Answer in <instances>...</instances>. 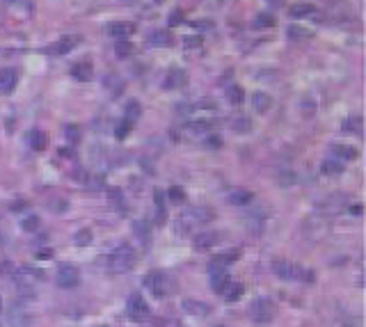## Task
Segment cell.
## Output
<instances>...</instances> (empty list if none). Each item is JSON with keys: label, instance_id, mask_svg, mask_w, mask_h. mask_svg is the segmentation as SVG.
<instances>
[{"label": "cell", "instance_id": "7c38bea8", "mask_svg": "<svg viewBox=\"0 0 366 327\" xmlns=\"http://www.w3.org/2000/svg\"><path fill=\"white\" fill-rule=\"evenodd\" d=\"M316 14V7L311 5V3H293L291 7H288V16L291 19H307V16H314Z\"/></svg>", "mask_w": 366, "mask_h": 327}, {"label": "cell", "instance_id": "ab89813d", "mask_svg": "<svg viewBox=\"0 0 366 327\" xmlns=\"http://www.w3.org/2000/svg\"><path fill=\"white\" fill-rule=\"evenodd\" d=\"M67 140H69L71 144H76L78 140H80V130H78L73 124H69V126H67Z\"/></svg>", "mask_w": 366, "mask_h": 327}, {"label": "cell", "instance_id": "f6af8a7d", "mask_svg": "<svg viewBox=\"0 0 366 327\" xmlns=\"http://www.w3.org/2000/svg\"><path fill=\"white\" fill-rule=\"evenodd\" d=\"M279 179H282V181H279V183H282V185H288V183H293V179H295V174H282V176H279Z\"/></svg>", "mask_w": 366, "mask_h": 327}, {"label": "cell", "instance_id": "603a6c76", "mask_svg": "<svg viewBox=\"0 0 366 327\" xmlns=\"http://www.w3.org/2000/svg\"><path fill=\"white\" fill-rule=\"evenodd\" d=\"M133 231H135V236H137V240L140 243H146L149 240V236H151V226H149V222L146 220H133Z\"/></svg>", "mask_w": 366, "mask_h": 327}, {"label": "cell", "instance_id": "f907efd6", "mask_svg": "<svg viewBox=\"0 0 366 327\" xmlns=\"http://www.w3.org/2000/svg\"><path fill=\"white\" fill-rule=\"evenodd\" d=\"M101 327H105V325H101Z\"/></svg>", "mask_w": 366, "mask_h": 327}, {"label": "cell", "instance_id": "d590c367", "mask_svg": "<svg viewBox=\"0 0 366 327\" xmlns=\"http://www.w3.org/2000/svg\"><path fill=\"white\" fill-rule=\"evenodd\" d=\"M131 53H133V44L131 42H117V46H114V55H117L119 60L128 57Z\"/></svg>", "mask_w": 366, "mask_h": 327}, {"label": "cell", "instance_id": "4fadbf2b", "mask_svg": "<svg viewBox=\"0 0 366 327\" xmlns=\"http://www.w3.org/2000/svg\"><path fill=\"white\" fill-rule=\"evenodd\" d=\"M71 76L80 83H87V80L94 78V67H92V62H78V64L71 67Z\"/></svg>", "mask_w": 366, "mask_h": 327}, {"label": "cell", "instance_id": "8992f818", "mask_svg": "<svg viewBox=\"0 0 366 327\" xmlns=\"http://www.w3.org/2000/svg\"><path fill=\"white\" fill-rule=\"evenodd\" d=\"M137 32V25L133 21H114V23L108 25V35L117 42H128L133 35Z\"/></svg>", "mask_w": 366, "mask_h": 327}, {"label": "cell", "instance_id": "2e32d148", "mask_svg": "<svg viewBox=\"0 0 366 327\" xmlns=\"http://www.w3.org/2000/svg\"><path fill=\"white\" fill-rule=\"evenodd\" d=\"M183 311L186 313H192V316H208L210 313V307L206 302H197V300H183Z\"/></svg>", "mask_w": 366, "mask_h": 327}, {"label": "cell", "instance_id": "6da1fadb", "mask_svg": "<svg viewBox=\"0 0 366 327\" xmlns=\"http://www.w3.org/2000/svg\"><path fill=\"white\" fill-rule=\"evenodd\" d=\"M135 261H137L135 249H133L131 245L121 243L112 249V254H110V258H108V266L112 272H126L135 266Z\"/></svg>", "mask_w": 366, "mask_h": 327}, {"label": "cell", "instance_id": "30bf717a", "mask_svg": "<svg viewBox=\"0 0 366 327\" xmlns=\"http://www.w3.org/2000/svg\"><path fill=\"white\" fill-rule=\"evenodd\" d=\"M18 85V71L16 69H3L0 71V94H12Z\"/></svg>", "mask_w": 366, "mask_h": 327}, {"label": "cell", "instance_id": "d6986e66", "mask_svg": "<svg viewBox=\"0 0 366 327\" xmlns=\"http://www.w3.org/2000/svg\"><path fill=\"white\" fill-rule=\"evenodd\" d=\"M252 108H254L259 115H265V112L272 108V99H270L268 94H263V92H256L254 96H252Z\"/></svg>", "mask_w": 366, "mask_h": 327}, {"label": "cell", "instance_id": "bcb514c9", "mask_svg": "<svg viewBox=\"0 0 366 327\" xmlns=\"http://www.w3.org/2000/svg\"><path fill=\"white\" fill-rule=\"evenodd\" d=\"M361 211H364V208H361V206H357V204H355V206H350V208H348V213H352V215H361Z\"/></svg>", "mask_w": 366, "mask_h": 327}, {"label": "cell", "instance_id": "f1b7e54d", "mask_svg": "<svg viewBox=\"0 0 366 327\" xmlns=\"http://www.w3.org/2000/svg\"><path fill=\"white\" fill-rule=\"evenodd\" d=\"M227 284H229V275H227V272L210 275V288H213L215 293H222V290L227 288Z\"/></svg>", "mask_w": 366, "mask_h": 327}, {"label": "cell", "instance_id": "7bdbcfd3", "mask_svg": "<svg viewBox=\"0 0 366 327\" xmlns=\"http://www.w3.org/2000/svg\"><path fill=\"white\" fill-rule=\"evenodd\" d=\"M37 258H50L53 256V249H48V247H44V249H37V254H35Z\"/></svg>", "mask_w": 366, "mask_h": 327}, {"label": "cell", "instance_id": "44dd1931", "mask_svg": "<svg viewBox=\"0 0 366 327\" xmlns=\"http://www.w3.org/2000/svg\"><path fill=\"white\" fill-rule=\"evenodd\" d=\"M231 130L233 133H250L252 130V121H250V117H245V115H236V117H231Z\"/></svg>", "mask_w": 366, "mask_h": 327}, {"label": "cell", "instance_id": "7402d4cb", "mask_svg": "<svg viewBox=\"0 0 366 327\" xmlns=\"http://www.w3.org/2000/svg\"><path fill=\"white\" fill-rule=\"evenodd\" d=\"M320 172L327 174V176H337V174H341L343 172V162L337 160V158H325L323 165H320Z\"/></svg>", "mask_w": 366, "mask_h": 327}, {"label": "cell", "instance_id": "ac0fdd59", "mask_svg": "<svg viewBox=\"0 0 366 327\" xmlns=\"http://www.w3.org/2000/svg\"><path fill=\"white\" fill-rule=\"evenodd\" d=\"M252 199H254V194H252L250 190H245V188L231 190V192H229V204H231V206H247Z\"/></svg>", "mask_w": 366, "mask_h": 327}, {"label": "cell", "instance_id": "5bb4252c", "mask_svg": "<svg viewBox=\"0 0 366 327\" xmlns=\"http://www.w3.org/2000/svg\"><path fill=\"white\" fill-rule=\"evenodd\" d=\"M103 87L108 89V94L112 99H117L119 94L124 92V87H126V83H124L121 78H119L117 74H110V76H105V80H103Z\"/></svg>", "mask_w": 366, "mask_h": 327}, {"label": "cell", "instance_id": "60d3db41", "mask_svg": "<svg viewBox=\"0 0 366 327\" xmlns=\"http://www.w3.org/2000/svg\"><path fill=\"white\" fill-rule=\"evenodd\" d=\"M206 147L208 149H220L222 147V138H220V135H208V138H206Z\"/></svg>", "mask_w": 366, "mask_h": 327}, {"label": "cell", "instance_id": "d4e9b609", "mask_svg": "<svg viewBox=\"0 0 366 327\" xmlns=\"http://www.w3.org/2000/svg\"><path fill=\"white\" fill-rule=\"evenodd\" d=\"M220 243V234H199V236H195V247H213V245H218Z\"/></svg>", "mask_w": 366, "mask_h": 327}, {"label": "cell", "instance_id": "277c9868", "mask_svg": "<svg viewBox=\"0 0 366 327\" xmlns=\"http://www.w3.org/2000/svg\"><path fill=\"white\" fill-rule=\"evenodd\" d=\"M126 313H128L131 320L142 322V320H146V318L151 316V309H149V304L144 302L142 295H133V298L128 300V304H126Z\"/></svg>", "mask_w": 366, "mask_h": 327}, {"label": "cell", "instance_id": "ba28073f", "mask_svg": "<svg viewBox=\"0 0 366 327\" xmlns=\"http://www.w3.org/2000/svg\"><path fill=\"white\" fill-rule=\"evenodd\" d=\"M272 270H274V275L282 277V279H300L302 268H297V266H293V263L279 258V261H272Z\"/></svg>", "mask_w": 366, "mask_h": 327}, {"label": "cell", "instance_id": "5b68a950", "mask_svg": "<svg viewBox=\"0 0 366 327\" xmlns=\"http://www.w3.org/2000/svg\"><path fill=\"white\" fill-rule=\"evenodd\" d=\"M215 217L213 208H206V206H195L190 211H186L181 215V222L186 226H192V224H204V222H210Z\"/></svg>", "mask_w": 366, "mask_h": 327}, {"label": "cell", "instance_id": "836d02e7", "mask_svg": "<svg viewBox=\"0 0 366 327\" xmlns=\"http://www.w3.org/2000/svg\"><path fill=\"white\" fill-rule=\"evenodd\" d=\"M21 229H23V231H27V234L37 231V229H39V217H37V215H27V217H23V220H21Z\"/></svg>", "mask_w": 366, "mask_h": 327}, {"label": "cell", "instance_id": "9c48e42d", "mask_svg": "<svg viewBox=\"0 0 366 327\" xmlns=\"http://www.w3.org/2000/svg\"><path fill=\"white\" fill-rule=\"evenodd\" d=\"M188 83V74L183 69H169L167 71V76H165V80H163V89H181L183 85Z\"/></svg>", "mask_w": 366, "mask_h": 327}, {"label": "cell", "instance_id": "7a4b0ae2", "mask_svg": "<svg viewBox=\"0 0 366 327\" xmlns=\"http://www.w3.org/2000/svg\"><path fill=\"white\" fill-rule=\"evenodd\" d=\"M247 311H250L252 322H256V325H270V322L274 320V316H277V307H274V302L270 298L252 300Z\"/></svg>", "mask_w": 366, "mask_h": 327}, {"label": "cell", "instance_id": "b9f144b4", "mask_svg": "<svg viewBox=\"0 0 366 327\" xmlns=\"http://www.w3.org/2000/svg\"><path fill=\"white\" fill-rule=\"evenodd\" d=\"M201 44H204V37H201V35L186 39V48H197V46H201Z\"/></svg>", "mask_w": 366, "mask_h": 327}, {"label": "cell", "instance_id": "484cf974", "mask_svg": "<svg viewBox=\"0 0 366 327\" xmlns=\"http://www.w3.org/2000/svg\"><path fill=\"white\" fill-rule=\"evenodd\" d=\"M227 101L231 103V106H242V101H245V89H242L240 85L227 87Z\"/></svg>", "mask_w": 366, "mask_h": 327}, {"label": "cell", "instance_id": "c3c4849f", "mask_svg": "<svg viewBox=\"0 0 366 327\" xmlns=\"http://www.w3.org/2000/svg\"><path fill=\"white\" fill-rule=\"evenodd\" d=\"M124 3H131V0H124Z\"/></svg>", "mask_w": 366, "mask_h": 327}, {"label": "cell", "instance_id": "7dc6e473", "mask_svg": "<svg viewBox=\"0 0 366 327\" xmlns=\"http://www.w3.org/2000/svg\"><path fill=\"white\" fill-rule=\"evenodd\" d=\"M156 3H163V0H156Z\"/></svg>", "mask_w": 366, "mask_h": 327}, {"label": "cell", "instance_id": "4dcf8cb0", "mask_svg": "<svg viewBox=\"0 0 366 327\" xmlns=\"http://www.w3.org/2000/svg\"><path fill=\"white\" fill-rule=\"evenodd\" d=\"M131 130H133V124H131V121L121 119L117 126H114V138H117V140H126L128 135H131Z\"/></svg>", "mask_w": 366, "mask_h": 327}, {"label": "cell", "instance_id": "e0dca14e", "mask_svg": "<svg viewBox=\"0 0 366 327\" xmlns=\"http://www.w3.org/2000/svg\"><path fill=\"white\" fill-rule=\"evenodd\" d=\"M78 42H80L78 37H64V39H59L57 44H53V46L48 48V53H50V55H67V53L71 51Z\"/></svg>", "mask_w": 366, "mask_h": 327}, {"label": "cell", "instance_id": "cb8c5ba5", "mask_svg": "<svg viewBox=\"0 0 366 327\" xmlns=\"http://www.w3.org/2000/svg\"><path fill=\"white\" fill-rule=\"evenodd\" d=\"M286 37L291 39V42H307V39L311 37V32L307 28H302V25H288Z\"/></svg>", "mask_w": 366, "mask_h": 327}, {"label": "cell", "instance_id": "8d00e7d4", "mask_svg": "<svg viewBox=\"0 0 366 327\" xmlns=\"http://www.w3.org/2000/svg\"><path fill=\"white\" fill-rule=\"evenodd\" d=\"M238 256H240V249H229V252H224L222 256H218V258H215V261H218V263H222V266L227 268L229 263H233Z\"/></svg>", "mask_w": 366, "mask_h": 327}, {"label": "cell", "instance_id": "ee69618b", "mask_svg": "<svg viewBox=\"0 0 366 327\" xmlns=\"http://www.w3.org/2000/svg\"><path fill=\"white\" fill-rule=\"evenodd\" d=\"M192 25H195L197 30H210V28H213V23H210V21H195Z\"/></svg>", "mask_w": 366, "mask_h": 327}, {"label": "cell", "instance_id": "83f0119b", "mask_svg": "<svg viewBox=\"0 0 366 327\" xmlns=\"http://www.w3.org/2000/svg\"><path fill=\"white\" fill-rule=\"evenodd\" d=\"M277 23V19H274L272 14H268V12H261V14H256V19H254V28L256 30H263V28H272V25Z\"/></svg>", "mask_w": 366, "mask_h": 327}, {"label": "cell", "instance_id": "1f68e13d", "mask_svg": "<svg viewBox=\"0 0 366 327\" xmlns=\"http://www.w3.org/2000/svg\"><path fill=\"white\" fill-rule=\"evenodd\" d=\"M343 133H361V117H350L343 121Z\"/></svg>", "mask_w": 366, "mask_h": 327}, {"label": "cell", "instance_id": "3957f363", "mask_svg": "<svg viewBox=\"0 0 366 327\" xmlns=\"http://www.w3.org/2000/svg\"><path fill=\"white\" fill-rule=\"evenodd\" d=\"M142 284H144L156 298H165V295L169 293V279L165 272H149Z\"/></svg>", "mask_w": 366, "mask_h": 327}, {"label": "cell", "instance_id": "f546056e", "mask_svg": "<svg viewBox=\"0 0 366 327\" xmlns=\"http://www.w3.org/2000/svg\"><path fill=\"white\" fill-rule=\"evenodd\" d=\"M140 115H142V106H140V101H131V103L126 106V117H124V119L131 121V124H135V121L140 119Z\"/></svg>", "mask_w": 366, "mask_h": 327}, {"label": "cell", "instance_id": "52a82bcc", "mask_svg": "<svg viewBox=\"0 0 366 327\" xmlns=\"http://www.w3.org/2000/svg\"><path fill=\"white\" fill-rule=\"evenodd\" d=\"M78 279H80V275H78L76 266H71V263H62V266L57 268V277H55V281H57L59 288H73V286L78 284Z\"/></svg>", "mask_w": 366, "mask_h": 327}, {"label": "cell", "instance_id": "ffe728a7", "mask_svg": "<svg viewBox=\"0 0 366 327\" xmlns=\"http://www.w3.org/2000/svg\"><path fill=\"white\" fill-rule=\"evenodd\" d=\"M174 42L172 32L169 30H154V32L149 35V44L151 46H169V44Z\"/></svg>", "mask_w": 366, "mask_h": 327}, {"label": "cell", "instance_id": "9a60e30c", "mask_svg": "<svg viewBox=\"0 0 366 327\" xmlns=\"http://www.w3.org/2000/svg\"><path fill=\"white\" fill-rule=\"evenodd\" d=\"M27 144H30L32 151H44L46 144H48V138H46L44 130L39 128H32L30 133H27Z\"/></svg>", "mask_w": 366, "mask_h": 327}, {"label": "cell", "instance_id": "f35d334b", "mask_svg": "<svg viewBox=\"0 0 366 327\" xmlns=\"http://www.w3.org/2000/svg\"><path fill=\"white\" fill-rule=\"evenodd\" d=\"M183 21H186V16H183L181 10H174L172 16H169V28H176V25H181Z\"/></svg>", "mask_w": 366, "mask_h": 327}, {"label": "cell", "instance_id": "74e56055", "mask_svg": "<svg viewBox=\"0 0 366 327\" xmlns=\"http://www.w3.org/2000/svg\"><path fill=\"white\" fill-rule=\"evenodd\" d=\"M154 194H156V208H158V222H163V217H165V206H163L165 204V199H163L165 192L163 190H156Z\"/></svg>", "mask_w": 366, "mask_h": 327}, {"label": "cell", "instance_id": "d6a6232c", "mask_svg": "<svg viewBox=\"0 0 366 327\" xmlns=\"http://www.w3.org/2000/svg\"><path fill=\"white\" fill-rule=\"evenodd\" d=\"M167 197L172 199V204H183L186 202V190H183L181 185H172V188L167 190Z\"/></svg>", "mask_w": 366, "mask_h": 327}, {"label": "cell", "instance_id": "4316f807", "mask_svg": "<svg viewBox=\"0 0 366 327\" xmlns=\"http://www.w3.org/2000/svg\"><path fill=\"white\" fill-rule=\"evenodd\" d=\"M242 284H231V281H229L227 284V288L222 290V295H224V300H227V302H238V300L242 298Z\"/></svg>", "mask_w": 366, "mask_h": 327}, {"label": "cell", "instance_id": "8fae6325", "mask_svg": "<svg viewBox=\"0 0 366 327\" xmlns=\"http://www.w3.org/2000/svg\"><path fill=\"white\" fill-rule=\"evenodd\" d=\"M332 158L337 160H355L357 158V149L350 147V144H343V142H334L332 144Z\"/></svg>", "mask_w": 366, "mask_h": 327}, {"label": "cell", "instance_id": "681fc988", "mask_svg": "<svg viewBox=\"0 0 366 327\" xmlns=\"http://www.w3.org/2000/svg\"><path fill=\"white\" fill-rule=\"evenodd\" d=\"M0 243H3V236H0Z\"/></svg>", "mask_w": 366, "mask_h": 327}, {"label": "cell", "instance_id": "e575fe53", "mask_svg": "<svg viewBox=\"0 0 366 327\" xmlns=\"http://www.w3.org/2000/svg\"><path fill=\"white\" fill-rule=\"evenodd\" d=\"M92 243V231L89 229H80L76 236H73V245H78V247H85V245Z\"/></svg>", "mask_w": 366, "mask_h": 327}]
</instances>
